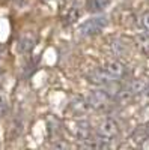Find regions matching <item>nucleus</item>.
Returning a JSON list of instances; mask_svg holds the SVG:
<instances>
[{"mask_svg": "<svg viewBox=\"0 0 149 150\" xmlns=\"http://www.w3.org/2000/svg\"><path fill=\"white\" fill-rule=\"evenodd\" d=\"M148 138H149V137H148V132H146L145 126H137L133 131V134H131V140L135 144H143Z\"/></svg>", "mask_w": 149, "mask_h": 150, "instance_id": "1a4fd4ad", "label": "nucleus"}, {"mask_svg": "<svg viewBox=\"0 0 149 150\" xmlns=\"http://www.w3.org/2000/svg\"><path fill=\"white\" fill-rule=\"evenodd\" d=\"M118 134H119V126H118V123H116L113 119L104 120V123H103L101 126H99V129H98V135L104 137V138H107V140L115 138Z\"/></svg>", "mask_w": 149, "mask_h": 150, "instance_id": "7ed1b4c3", "label": "nucleus"}, {"mask_svg": "<svg viewBox=\"0 0 149 150\" xmlns=\"http://www.w3.org/2000/svg\"><path fill=\"white\" fill-rule=\"evenodd\" d=\"M111 0H89L88 2V11L92 14H98V12H103Z\"/></svg>", "mask_w": 149, "mask_h": 150, "instance_id": "0eeeda50", "label": "nucleus"}, {"mask_svg": "<svg viewBox=\"0 0 149 150\" xmlns=\"http://www.w3.org/2000/svg\"><path fill=\"white\" fill-rule=\"evenodd\" d=\"M107 26V18L106 17H95L88 21H84L80 26V35L83 36H93L101 33V30Z\"/></svg>", "mask_w": 149, "mask_h": 150, "instance_id": "f257e3e1", "label": "nucleus"}, {"mask_svg": "<svg viewBox=\"0 0 149 150\" xmlns=\"http://www.w3.org/2000/svg\"><path fill=\"white\" fill-rule=\"evenodd\" d=\"M135 41H137V44H139V47H140V50L143 53H149V35L148 33H137L135 35Z\"/></svg>", "mask_w": 149, "mask_h": 150, "instance_id": "9d476101", "label": "nucleus"}, {"mask_svg": "<svg viewBox=\"0 0 149 150\" xmlns=\"http://www.w3.org/2000/svg\"><path fill=\"white\" fill-rule=\"evenodd\" d=\"M110 99H111V96L108 95V92L106 89L104 90H93L89 95L88 104H89V107H92L95 110H101L110 102Z\"/></svg>", "mask_w": 149, "mask_h": 150, "instance_id": "f03ea898", "label": "nucleus"}, {"mask_svg": "<svg viewBox=\"0 0 149 150\" xmlns=\"http://www.w3.org/2000/svg\"><path fill=\"white\" fill-rule=\"evenodd\" d=\"M145 128H146V132H148V137H149V122L145 125Z\"/></svg>", "mask_w": 149, "mask_h": 150, "instance_id": "2eb2a0df", "label": "nucleus"}, {"mask_svg": "<svg viewBox=\"0 0 149 150\" xmlns=\"http://www.w3.org/2000/svg\"><path fill=\"white\" fill-rule=\"evenodd\" d=\"M88 78L92 84H96V86H107L110 81H113L115 78L111 77V75L106 71V69H95L92 71L89 75H88Z\"/></svg>", "mask_w": 149, "mask_h": 150, "instance_id": "20e7f679", "label": "nucleus"}, {"mask_svg": "<svg viewBox=\"0 0 149 150\" xmlns=\"http://www.w3.org/2000/svg\"><path fill=\"white\" fill-rule=\"evenodd\" d=\"M106 71H107L115 80H116V78H120V77H123V75H125V66H123L120 62H118V60H113V62H110V63H107Z\"/></svg>", "mask_w": 149, "mask_h": 150, "instance_id": "423d86ee", "label": "nucleus"}, {"mask_svg": "<svg viewBox=\"0 0 149 150\" xmlns=\"http://www.w3.org/2000/svg\"><path fill=\"white\" fill-rule=\"evenodd\" d=\"M142 24H143V27L149 32V11H146L142 15Z\"/></svg>", "mask_w": 149, "mask_h": 150, "instance_id": "ddd939ff", "label": "nucleus"}, {"mask_svg": "<svg viewBox=\"0 0 149 150\" xmlns=\"http://www.w3.org/2000/svg\"><path fill=\"white\" fill-rule=\"evenodd\" d=\"M145 92H148V95H149V84L146 86V89H145Z\"/></svg>", "mask_w": 149, "mask_h": 150, "instance_id": "dca6fc26", "label": "nucleus"}, {"mask_svg": "<svg viewBox=\"0 0 149 150\" xmlns=\"http://www.w3.org/2000/svg\"><path fill=\"white\" fill-rule=\"evenodd\" d=\"M35 44H36L35 35L27 33V35L21 36V39L18 41V50H20L21 53H30L32 50H33V47H35Z\"/></svg>", "mask_w": 149, "mask_h": 150, "instance_id": "39448f33", "label": "nucleus"}, {"mask_svg": "<svg viewBox=\"0 0 149 150\" xmlns=\"http://www.w3.org/2000/svg\"><path fill=\"white\" fill-rule=\"evenodd\" d=\"M78 18H80V12H78V9H77V8H72V9L68 12V15H66V20H68V23H69V24L76 23Z\"/></svg>", "mask_w": 149, "mask_h": 150, "instance_id": "f8f14e48", "label": "nucleus"}, {"mask_svg": "<svg viewBox=\"0 0 149 150\" xmlns=\"http://www.w3.org/2000/svg\"><path fill=\"white\" fill-rule=\"evenodd\" d=\"M145 89H146V84H145L143 81L135 80V81H133V84H131V92H133V93H140V92H145Z\"/></svg>", "mask_w": 149, "mask_h": 150, "instance_id": "9b49d317", "label": "nucleus"}, {"mask_svg": "<svg viewBox=\"0 0 149 150\" xmlns=\"http://www.w3.org/2000/svg\"><path fill=\"white\" fill-rule=\"evenodd\" d=\"M77 137L80 141H89L91 140V125L89 122H80L78 123V129H77Z\"/></svg>", "mask_w": 149, "mask_h": 150, "instance_id": "6e6552de", "label": "nucleus"}, {"mask_svg": "<svg viewBox=\"0 0 149 150\" xmlns=\"http://www.w3.org/2000/svg\"><path fill=\"white\" fill-rule=\"evenodd\" d=\"M6 111H8V107H6L5 101H2V99H0V117L5 116V114H6Z\"/></svg>", "mask_w": 149, "mask_h": 150, "instance_id": "4468645a", "label": "nucleus"}]
</instances>
